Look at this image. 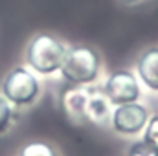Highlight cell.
<instances>
[{
	"label": "cell",
	"instance_id": "6da1fadb",
	"mask_svg": "<svg viewBox=\"0 0 158 156\" xmlns=\"http://www.w3.org/2000/svg\"><path fill=\"white\" fill-rule=\"evenodd\" d=\"M101 70V57L99 53L86 44H77L66 50L61 76L70 84H90L94 83Z\"/></svg>",
	"mask_w": 158,
	"mask_h": 156
},
{
	"label": "cell",
	"instance_id": "7a4b0ae2",
	"mask_svg": "<svg viewBox=\"0 0 158 156\" xmlns=\"http://www.w3.org/2000/svg\"><path fill=\"white\" fill-rule=\"evenodd\" d=\"M66 50L68 48L57 37H53L50 33H39L28 44L26 61H28L30 68H33L37 74L52 76L61 70Z\"/></svg>",
	"mask_w": 158,
	"mask_h": 156
},
{
	"label": "cell",
	"instance_id": "3957f363",
	"mask_svg": "<svg viewBox=\"0 0 158 156\" xmlns=\"http://www.w3.org/2000/svg\"><path fill=\"white\" fill-rule=\"evenodd\" d=\"M40 92L39 79L35 77L33 72H30L24 66L13 68L2 83V96L17 107L31 105Z\"/></svg>",
	"mask_w": 158,
	"mask_h": 156
},
{
	"label": "cell",
	"instance_id": "277c9868",
	"mask_svg": "<svg viewBox=\"0 0 158 156\" xmlns=\"http://www.w3.org/2000/svg\"><path fill=\"white\" fill-rule=\"evenodd\" d=\"M149 121V109L138 101L125 103L114 107L110 112V123L112 130L123 134V136H136L140 134Z\"/></svg>",
	"mask_w": 158,
	"mask_h": 156
},
{
	"label": "cell",
	"instance_id": "5b68a950",
	"mask_svg": "<svg viewBox=\"0 0 158 156\" xmlns=\"http://www.w3.org/2000/svg\"><path fill=\"white\" fill-rule=\"evenodd\" d=\"M103 92H105V96H107V99L110 101L112 107L125 105V103H134V101L140 99V94H142L138 77L131 70L112 72L103 84Z\"/></svg>",
	"mask_w": 158,
	"mask_h": 156
},
{
	"label": "cell",
	"instance_id": "8992f818",
	"mask_svg": "<svg viewBox=\"0 0 158 156\" xmlns=\"http://www.w3.org/2000/svg\"><path fill=\"white\" fill-rule=\"evenodd\" d=\"M88 84H72L61 96V109L76 123L88 121L86 117V101H88Z\"/></svg>",
	"mask_w": 158,
	"mask_h": 156
},
{
	"label": "cell",
	"instance_id": "52a82bcc",
	"mask_svg": "<svg viewBox=\"0 0 158 156\" xmlns=\"http://www.w3.org/2000/svg\"><path fill=\"white\" fill-rule=\"evenodd\" d=\"M136 74L149 90L158 92V46L147 48L140 53L136 61Z\"/></svg>",
	"mask_w": 158,
	"mask_h": 156
},
{
	"label": "cell",
	"instance_id": "ba28073f",
	"mask_svg": "<svg viewBox=\"0 0 158 156\" xmlns=\"http://www.w3.org/2000/svg\"><path fill=\"white\" fill-rule=\"evenodd\" d=\"M110 101L107 99L103 88H90L88 101H86V117L88 121L99 123L105 117L110 116Z\"/></svg>",
	"mask_w": 158,
	"mask_h": 156
},
{
	"label": "cell",
	"instance_id": "9c48e42d",
	"mask_svg": "<svg viewBox=\"0 0 158 156\" xmlns=\"http://www.w3.org/2000/svg\"><path fill=\"white\" fill-rule=\"evenodd\" d=\"M20 156H57V151L46 142H30L20 149Z\"/></svg>",
	"mask_w": 158,
	"mask_h": 156
},
{
	"label": "cell",
	"instance_id": "30bf717a",
	"mask_svg": "<svg viewBox=\"0 0 158 156\" xmlns=\"http://www.w3.org/2000/svg\"><path fill=\"white\" fill-rule=\"evenodd\" d=\"M142 140L149 145H153L155 149H158V114L149 116V121L143 129V136Z\"/></svg>",
	"mask_w": 158,
	"mask_h": 156
},
{
	"label": "cell",
	"instance_id": "8fae6325",
	"mask_svg": "<svg viewBox=\"0 0 158 156\" xmlns=\"http://www.w3.org/2000/svg\"><path fill=\"white\" fill-rule=\"evenodd\" d=\"M11 121H13V107H11V103L2 96V97H0V136L9 129Z\"/></svg>",
	"mask_w": 158,
	"mask_h": 156
},
{
	"label": "cell",
	"instance_id": "7c38bea8",
	"mask_svg": "<svg viewBox=\"0 0 158 156\" xmlns=\"http://www.w3.org/2000/svg\"><path fill=\"white\" fill-rule=\"evenodd\" d=\"M127 156H158V149L140 140V142L131 143V147L127 149Z\"/></svg>",
	"mask_w": 158,
	"mask_h": 156
},
{
	"label": "cell",
	"instance_id": "4fadbf2b",
	"mask_svg": "<svg viewBox=\"0 0 158 156\" xmlns=\"http://www.w3.org/2000/svg\"><path fill=\"white\" fill-rule=\"evenodd\" d=\"M127 4H138V2H142V0H125Z\"/></svg>",
	"mask_w": 158,
	"mask_h": 156
}]
</instances>
